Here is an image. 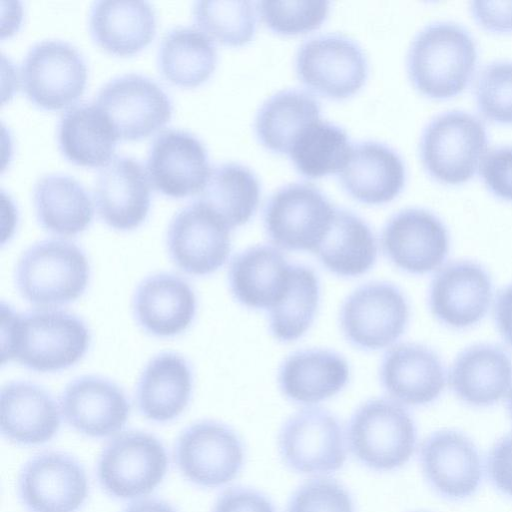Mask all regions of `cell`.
Wrapping results in <instances>:
<instances>
[{
	"mask_svg": "<svg viewBox=\"0 0 512 512\" xmlns=\"http://www.w3.org/2000/svg\"><path fill=\"white\" fill-rule=\"evenodd\" d=\"M3 309V363L13 360L36 372H55L73 366L89 347V330L74 314L50 308L24 314Z\"/></svg>",
	"mask_w": 512,
	"mask_h": 512,
	"instance_id": "obj_1",
	"label": "cell"
},
{
	"mask_svg": "<svg viewBox=\"0 0 512 512\" xmlns=\"http://www.w3.org/2000/svg\"><path fill=\"white\" fill-rule=\"evenodd\" d=\"M477 60V45L470 31L452 20L422 27L407 54L408 74L415 87L432 97L460 92L469 81Z\"/></svg>",
	"mask_w": 512,
	"mask_h": 512,
	"instance_id": "obj_2",
	"label": "cell"
},
{
	"mask_svg": "<svg viewBox=\"0 0 512 512\" xmlns=\"http://www.w3.org/2000/svg\"><path fill=\"white\" fill-rule=\"evenodd\" d=\"M346 441L362 465L377 472H389L402 467L413 455L416 427L400 403L374 398L352 414Z\"/></svg>",
	"mask_w": 512,
	"mask_h": 512,
	"instance_id": "obj_3",
	"label": "cell"
},
{
	"mask_svg": "<svg viewBox=\"0 0 512 512\" xmlns=\"http://www.w3.org/2000/svg\"><path fill=\"white\" fill-rule=\"evenodd\" d=\"M89 275L88 260L78 246L66 240L47 239L23 253L16 268V285L29 303L53 307L79 298Z\"/></svg>",
	"mask_w": 512,
	"mask_h": 512,
	"instance_id": "obj_4",
	"label": "cell"
},
{
	"mask_svg": "<svg viewBox=\"0 0 512 512\" xmlns=\"http://www.w3.org/2000/svg\"><path fill=\"white\" fill-rule=\"evenodd\" d=\"M487 142L486 126L478 116L450 109L435 115L424 127L420 156L433 177L460 183L474 174Z\"/></svg>",
	"mask_w": 512,
	"mask_h": 512,
	"instance_id": "obj_5",
	"label": "cell"
},
{
	"mask_svg": "<svg viewBox=\"0 0 512 512\" xmlns=\"http://www.w3.org/2000/svg\"><path fill=\"white\" fill-rule=\"evenodd\" d=\"M336 208L309 183L280 187L268 199L263 213L266 233L279 248L316 252L326 236Z\"/></svg>",
	"mask_w": 512,
	"mask_h": 512,
	"instance_id": "obj_6",
	"label": "cell"
},
{
	"mask_svg": "<svg viewBox=\"0 0 512 512\" xmlns=\"http://www.w3.org/2000/svg\"><path fill=\"white\" fill-rule=\"evenodd\" d=\"M168 456L153 435L128 431L114 437L101 452L97 477L102 488L117 499H134L152 492L163 480Z\"/></svg>",
	"mask_w": 512,
	"mask_h": 512,
	"instance_id": "obj_7",
	"label": "cell"
},
{
	"mask_svg": "<svg viewBox=\"0 0 512 512\" xmlns=\"http://www.w3.org/2000/svg\"><path fill=\"white\" fill-rule=\"evenodd\" d=\"M295 68L307 88L338 100L358 92L368 76L362 48L351 38L332 33L305 41L297 51Z\"/></svg>",
	"mask_w": 512,
	"mask_h": 512,
	"instance_id": "obj_8",
	"label": "cell"
},
{
	"mask_svg": "<svg viewBox=\"0 0 512 512\" xmlns=\"http://www.w3.org/2000/svg\"><path fill=\"white\" fill-rule=\"evenodd\" d=\"M21 85L27 98L47 110L73 104L84 92L85 60L68 42L47 39L35 43L21 65Z\"/></svg>",
	"mask_w": 512,
	"mask_h": 512,
	"instance_id": "obj_9",
	"label": "cell"
},
{
	"mask_svg": "<svg viewBox=\"0 0 512 512\" xmlns=\"http://www.w3.org/2000/svg\"><path fill=\"white\" fill-rule=\"evenodd\" d=\"M346 439L338 419L319 407L302 409L289 417L278 435L284 464L302 474H330L344 465Z\"/></svg>",
	"mask_w": 512,
	"mask_h": 512,
	"instance_id": "obj_10",
	"label": "cell"
},
{
	"mask_svg": "<svg viewBox=\"0 0 512 512\" xmlns=\"http://www.w3.org/2000/svg\"><path fill=\"white\" fill-rule=\"evenodd\" d=\"M409 307L402 292L388 282L358 287L343 302L340 325L345 338L364 350H379L403 334Z\"/></svg>",
	"mask_w": 512,
	"mask_h": 512,
	"instance_id": "obj_11",
	"label": "cell"
},
{
	"mask_svg": "<svg viewBox=\"0 0 512 512\" xmlns=\"http://www.w3.org/2000/svg\"><path fill=\"white\" fill-rule=\"evenodd\" d=\"M96 106L109 120L118 139L149 136L171 118L172 103L162 87L148 76L127 73L112 78L98 91Z\"/></svg>",
	"mask_w": 512,
	"mask_h": 512,
	"instance_id": "obj_12",
	"label": "cell"
},
{
	"mask_svg": "<svg viewBox=\"0 0 512 512\" xmlns=\"http://www.w3.org/2000/svg\"><path fill=\"white\" fill-rule=\"evenodd\" d=\"M175 460L190 482L215 488L232 481L242 469L244 447L237 433L212 420L196 422L179 435Z\"/></svg>",
	"mask_w": 512,
	"mask_h": 512,
	"instance_id": "obj_13",
	"label": "cell"
},
{
	"mask_svg": "<svg viewBox=\"0 0 512 512\" xmlns=\"http://www.w3.org/2000/svg\"><path fill=\"white\" fill-rule=\"evenodd\" d=\"M230 228L211 209L194 201L172 218L167 245L171 259L185 273L208 275L227 261Z\"/></svg>",
	"mask_w": 512,
	"mask_h": 512,
	"instance_id": "obj_14",
	"label": "cell"
},
{
	"mask_svg": "<svg viewBox=\"0 0 512 512\" xmlns=\"http://www.w3.org/2000/svg\"><path fill=\"white\" fill-rule=\"evenodd\" d=\"M18 492L31 512H76L88 496V480L73 457L44 452L23 466Z\"/></svg>",
	"mask_w": 512,
	"mask_h": 512,
	"instance_id": "obj_15",
	"label": "cell"
},
{
	"mask_svg": "<svg viewBox=\"0 0 512 512\" xmlns=\"http://www.w3.org/2000/svg\"><path fill=\"white\" fill-rule=\"evenodd\" d=\"M381 242L391 262L412 274L437 269L449 249L445 225L423 208H406L394 214L383 228Z\"/></svg>",
	"mask_w": 512,
	"mask_h": 512,
	"instance_id": "obj_16",
	"label": "cell"
},
{
	"mask_svg": "<svg viewBox=\"0 0 512 512\" xmlns=\"http://www.w3.org/2000/svg\"><path fill=\"white\" fill-rule=\"evenodd\" d=\"M207 150L193 134L168 129L156 136L147 157V173L164 195L181 198L198 194L211 172Z\"/></svg>",
	"mask_w": 512,
	"mask_h": 512,
	"instance_id": "obj_17",
	"label": "cell"
},
{
	"mask_svg": "<svg viewBox=\"0 0 512 512\" xmlns=\"http://www.w3.org/2000/svg\"><path fill=\"white\" fill-rule=\"evenodd\" d=\"M419 460L429 485L450 499L472 495L482 478L476 446L455 430H440L429 435L420 447Z\"/></svg>",
	"mask_w": 512,
	"mask_h": 512,
	"instance_id": "obj_18",
	"label": "cell"
},
{
	"mask_svg": "<svg viewBox=\"0 0 512 512\" xmlns=\"http://www.w3.org/2000/svg\"><path fill=\"white\" fill-rule=\"evenodd\" d=\"M149 180L143 165L130 156H116L100 169L94 198L107 225L127 231L143 223L150 208Z\"/></svg>",
	"mask_w": 512,
	"mask_h": 512,
	"instance_id": "obj_19",
	"label": "cell"
},
{
	"mask_svg": "<svg viewBox=\"0 0 512 512\" xmlns=\"http://www.w3.org/2000/svg\"><path fill=\"white\" fill-rule=\"evenodd\" d=\"M492 298V283L477 263L458 261L446 265L432 280L429 305L434 316L453 328L480 321Z\"/></svg>",
	"mask_w": 512,
	"mask_h": 512,
	"instance_id": "obj_20",
	"label": "cell"
},
{
	"mask_svg": "<svg viewBox=\"0 0 512 512\" xmlns=\"http://www.w3.org/2000/svg\"><path fill=\"white\" fill-rule=\"evenodd\" d=\"M60 405L66 422L90 437L117 433L130 413L123 390L108 379L93 375L69 382L60 397Z\"/></svg>",
	"mask_w": 512,
	"mask_h": 512,
	"instance_id": "obj_21",
	"label": "cell"
},
{
	"mask_svg": "<svg viewBox=\"0 0 512 512\" xmlns=\"http://www.w3.org/2000/svg\"><path fill=\"white\" fill-rule=\"evenodd\" d=\"M343 189L361 203L379 205L393 200L403 189L406 169L401 156L377 141L352 145L340 170Z\"/></svg>",
	"mask_w": 512,
	"mask_h": 512,
	"instance_id": "obj_22",
	"label": "cell"
},
{
	"mask_svg": "<svg viewBox=\"0 0 512 512\" xmlns=\"http://www.w3.org/2000/svg\"><path fill=\"white\" fill-rule=\"evenodd\" d=\"M380 381L394 401L424 405L434 401L445 386V371L436 353L415 343L390 349L380 366Z\"/></svg>",
	"mask_w": 512,
	"mask_h": 512,
	"instance_id": "obj_23",
	"label": "cell"
},
{
	"mask_svg": "<svg viewBox=\"0 0 512 512\" xmlns=\"http://www.w3.org/2000/svg\"><path fill=\"white\" fill-rule=\"evenodd\" d=\"M133 311L139 325L158 337L184 332L196 313V297L182 278L158 273L144 279L136 289Z\"/></svg>",
	"mask_w": 512,
	"mask_h": 512,
	"instance_id": "obj_24",
	"label": "cell"
},
{
	"mask_svg": "<svg viewBox=\"0 0 512 512\" xmlns=\"http://www.w3.org/2000/svg\"><path fill=\"white\" fill-rule=\"evenodd\" d=\"M1 432L22 445L51 440L60 427V411L53 396L27 381L5 385L0 396Z\"/></svg>",
	"mask_w": 512,
	"mask_h": 512,
	"instance_id": "obj_25",
	"label": "cell"
},
{
	"mask_svg": "<svg viewBox=\"0 0 512 512\" xmlns=\"http://www.w3.org/2000/svg\"><path fill=\"white\" fill-rule=\"evenodd\" d=\"M291 268L279 249L270 245L249 247L231 262V292L243 306L269 311L286 292Z\"/></svg>",
	"mask_w": 512,
	"mask_h": 512,
	"instance_id": "obj_26",
	"label": "cell"
},
{
	"mask_svg": "<svg viewBox=\"0 0 512 512\" xmlns=\"http://www.w3.org/2000/svg\"><path fill=\"white\" fill-rule=\"evenodd\" d=\"M349 366L326 349L299 350L282 363L278 382L282 393L300 404H316L340 392L349 380Z\"/></svg>",
	"mask_w": 512,
	"mask_h": 512,
	"instance_id": "obj_27",
	"label": "cell"
},
{
	"mask_svg": "<svg viewBox=\"0 0 512 512\" xmlns=\"http://www.w3.org/2000/svg\"><path fill=\"white\" fill-rule=\"evenodd\" d=\"M93 40L109 53L128 56L146 47L156 33V14L147 1L100 0L89 15Z\"/></svg>",
	"mask_w": 512,
	"mask_h": 512,
	"instance_id": "obj_28",
	"label": "cell"
},
{
	"mask_svg": "<svg viewBox=\"0 0 512 512\" xmlns=\"http://www.w3.org/2000/svg\"><path fill=\"white\" fill-rule=\"evenodd\" d=\"M192 372L180 355L165 352L146 365L136 389L141 414L155 422H168L178 417L189 403Z\"/></svg>",
	"mask_w": 512,
	"mask_h": 512,
	"instance_id": "obj_29",
	"label": "cell"
},
{
	"mask_svg": "<svg viewBox=\"0 0 512 512\" xmlns=\"http://www.w3.org/2000/svg\"><path fill=\"white\" fill-rule=\"evenodd\" d=\"M450 384L462 401L475 406L491 405L511 387L512 361L497 346H471L457 356L450 372Z\"/></svg>",
	"mask_w": 512,
	"mask_h": 512,
	"instance_id": "obj_30",
	"label": "cell"
},
{
	"mask_svg": "<svg viewBox=\"0 0 512 512\" xmlns=\"http://www.w3.org/2000/svg\"><path fill=\"white\" fill-rule=\"evenodd\" d=\"M60 151L72 163L105 166L112 159L118 139L112 125L94 103H80L66 110L57 127Z\"/></svg>",
	"mask_w": 512,
	"mask_h": 512,
	"instance_id": "obj_31",
	"label": "cell"
},
{
	"mask_svg": "<svg viewBox=\"0 0 512 512\" xmlns=\"http://www.w3.org/2000/svg\"><path fill=\"white\" fill-rule=\"evenodd\" d=\"M34 205L39 223L47 231L74 236L93 219L91 198L80 182L64 174H48L34 186Z\"/></svg>",
	"mask_w": 512,
	"mask_h": 512,
	"instance_id": "obj_32",
	"label": "cell"
},
{
	"mask_svg": "<svg viewBox=\"0 0 512 512\" xmlns=\"http://www.w3.org/2000/svg\"><path fill=\"white\" fill-rule=\"evenodd\" d=\"M315 253L330 272L356 277L375 264L377 242L362 218L349 210L336 209L331 226Z\"/></svg>",
	"mask_w": 512,
	"mask_h": 512,
	"instance_id": "obj_33",
	"label": "cell"
},
{
	"mask_svg": "<svg viewBox=\"0 0 512 512\" xmlns=\"http://www.w3.org/2000/svg\"><path fill=\"white\" fill-rule=\"evenodd\" d=\"M320 102L300 89L282 90L258 110L254 128L260 143L274 153H289L295 139L311 123L320 120Z\"/></svg>",
	"mask_w": 512,
	"mask_h": 512,
	"instance_id": "obj_34",
	"label": "cell"
},
{
	"mask_svg": "<svg viewBox=\"0 0 512 512\" xmlns=\"http://www.w3.org/2000/svg\"><path fill=\"white\" fill-rule=\"evenodd\" d=\"M260 182L248 167L234 162L211 169L195 201L216 213L230 229L247 223L260 200Z\"/></svg>",
	"mask_w": 512,
	"mask_h": 512,
	"instance_id": "obj_35",
	"label": "cell"
},
{
	"mask_svg": "<svg viewBox=\"0 0 512 512\" xmlns=\"http://www.w3.org/2000/svg\"><path fill=\"white\" fill-rule=\"evenodd\" d=\"M217 51L212 39L191 26H177L163 36L157 63L161 74L171 83L195 87L213 73Z\"/></svg>",
	"mask_w": 512,
	"mask_h": 512,
	"instance_id": "obj_36",
	"label": "cell"
},
{
	"mask_svg": "<svg viewBox=\"0 0 512 512\" xmlns=\"http://www.w3.org/2000/svg\"><path fill=\"white\" fill-rule=\"evenodd\" d=\"M351 148L343 128L320 119L299 134L288 154L301 175L316 179L339 173Z\"/></svg>",
	"mask_w": 512,
	"mask_h": 512,
	"instance_id": "obj_37",
	"label": "cell"
},
{
	"mask_svg": "<svg viewBox=\"0 0 512 512\" xmlns=\"http://www.w3.org/2000/svg\"><path fill=\"white\" fill-rule=\"evenodd\" d=\"M319 298L320 286L315 273L306 266L292 265L286 292L269 310L272 335L281 342L302 337L313 323Z\"/></svg>",
	"mask_w": 512,
	"mask_h": 512,
	"instance_id": "obj_38",
	"label": "cell"
},
{
	"mask_svg": "<svg viewBox=\"0 0 512 512\" xmlns=\"http://www.w3.org/2000/svg\"><path fill=\"white\" fill-rule=\"evenodd\" d=\"M255 3L251 1H197L193 17L197 26L210 38L225 45L242 46L256 32Z\"/></svg>",
	"mask_w": 512,
	"mask_h": 512,
	"instance_id": "obj_39",
	"label": "cell"
},
{
	"mask_svg": "<svg viewBox=\"0 0 512 512\" xmlns=\"http://www.w3.org/2000/svg\"><path fill=\"white\" fill-rule=\"evenodd\" d=\"M474 96L480 111L488 118L512 122V60H494L479 70Z\"/></svg>",
	"mask_w": 512,
	"mask_h": 512,
	"instance_id": "obj_40",
	"label": "cell"
},
{
	"mask_svg": "<svg viewBox=\"0 0 512 512\" xmlns=\"http://www.w3.org/2000/svg\"><path fill=\"white\" fill-rule=\"evenodd\" d=\"M263 22L277 34L297 35L317 29L327 18L328 1H260Z\"/></svg>",
	"mask_w": 512,
	"mask_h": 512,
	"instance_id": "obj_41",
	"label": "cell"
},
{
	"mask_svg": "<svg viewBox=\"0 0 512 512\" xmlns=\"http://www.w3.org/2000/svg\"><path fill=\"white\" fill-rule=\"evenodd\" d=\"M286 512H353V502L348 491L337 481L314 478L294 491Z\"/></svg>",
	"mask_w": 512,
	"mask_h": 512,
	"instance_id": "obj_42",
	"label": "cell"
},
{
	"mask_svg": "<svg viewBox=\"0 0 512 512\" xmlns=\"http://www.w3.org/2000/svg\"><path fill=\"white\" fill-rule=\"evenodd\" d=\"M480 171L494 194L512 200V145L491 148L482 159Z\"/></svg>",
	"mask_w": 512,
	"mask_h": 512,
	"instance_id": "obj_43",
	"label": "cell"
},
{
	"mask_svg": "<svg viewBox=\"0 0 512 512\" xmlns=\"http://www.w3.org/2000/svg\"><path fill=\"white\" fill-rule=\"evenodd\" d=\"M212 512H276L273 503L261 492L235 487L223 492Z\"/></svg>",
	"mask_w": 512,
	"mask_h": 512,
	"instance_id": "obj_44",
	"label": "cell"
},
{
	"mask_svg": "<svg viewBox=\"0 0 512 512\" xmlns=\"http://www.w3.org/2000/svg\"><path fill=\"white\" fill-rule=\"evenodd\" d=\"M487 472L499 491L512 496V431L500 438L489 451Z\"/></svg>",
	"mask_w": 512,
	"mask_h": 512,
	"instance_id": "obj_45",
	"label": "cell"
},
{
	"mask_svg": "<svg viewBox=\"0 0 512 512\" xmlns=\"http://www.w3.org/2000/svg\"><path fill=\"white\" fill-rule=\"evenodd\" d=\"M471 10L482 25L493 30H512V0H473Z\"/></svg>",
	"mask_w": 512,
	"mask_h": 512,
	"instance_id": "obj_46",
	"label": "cell"
},
{
	"mask_svg": "<svg viewBox=\"0 0 512 512\" xmlns=\"http://www.w3.org/2000/svg\"><path fill=\"white\" fill-rule=\"evenodd\" d=\"M495 319L502 337L512 346V285L499 292L495 303Z\"/></svg>",
	"mask_w": 512,
	"mask_h": 512,
	"instance_id": "obj_47",
	"label": "cell"
},
{
	"mask_svg": "<svg viewBox=\"0 0 512 512\" xmlns=\"http://www.w3.org/2000/svg\"><path fill=\"white\" fill-rule=\"evenodd\" d=\"M123 512H176L168 503L158 499H145L128 506Z\"/></svg>",
	"mask_w": 512,
	"mask_h": 512,
	"instance_id": "obj_48",
	"label": "cell"
},
{
	"mask_svg": "<svg viewBox=\"0 0 512 512\" xmlns=\"http://www.w3.org/2000/svg\"><path fill=\"white\" fill-rule=\"evenodd\" d=\"M507 409H508L509 415L512 419V389L510 390L508 397H507Z\"/></svg>",
	"mask_w": 512,
	"mask_h": 512,
	"instance_id": "obj_49",
	"label": "cell"
}]
</instances>
